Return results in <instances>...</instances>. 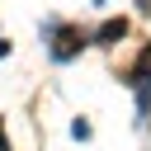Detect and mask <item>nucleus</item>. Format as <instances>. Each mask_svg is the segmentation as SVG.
Listing matches in <instances>:
<instances>
[{
  "label": "nucleus",
  "mask_w": 151,
  "mask_h": 151,
  "mask_svg": "<svg viewBox=\"0 0 151 151\" xmlns=\"http://www.w3.org/2000/svg\"><path fill=\"white\" fill-rule=\"evenodd\" d=\"M80 47H85V33H80V28H71V24H66V28H57V42H52V57H57V61L76 57Z\"/></svg>",
  "instance_id": "obj_1"
},
{
  "label": "nucleus",
  "mask_w": 151,
  "mask_h": 151,
  "mask_svg": "<svg viewBox=\"0 0 151 151\" xmlns=\"http://www.w3.org/2000/svg\"><path fill=\"white\" fill-rule=\"evenodd\" d=\"M132 85H137L142 94L151 90V42H146V52H142V57H137V66H132Z\"/></svg>",
  "instance_id": "obj_2"
},
{
  "label": "nucleus",
  "mask_w": 151,
  "mask_h": 151,
  "mask_svg": "<svg viewBox=\"0 0 151 151\" xmlns=\"http://www.w3.org/2000/svg\"><path fill=\"white\" fill-rule=\"evenodd\" d=\"M127 33V19H109V24H99V33H94V42H118Z\"/></svg>",
  "instance_id": "obj_3"
},
{
  "label": "nucleus",
  "mask_w": 151,
  "mask_h": 151,
  "mask_svg": "<svg viewBox=\"0 0 151 151\" xmlns=\"http://www.w3.org/2000/svg\"><path fill=\"white\" fill-rule=\"evenodd\" d=\"M0 151H9V137H5V127H0Z\"/></svg>",
  "instance_id": "obj_4"
}]
</instances>
